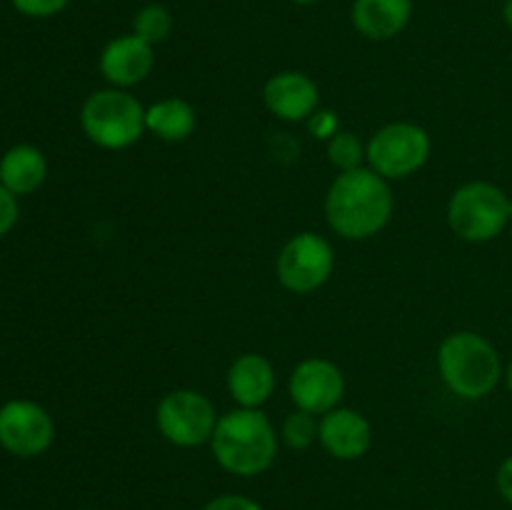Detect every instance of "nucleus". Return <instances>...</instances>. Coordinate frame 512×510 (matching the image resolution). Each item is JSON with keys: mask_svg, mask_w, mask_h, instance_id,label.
Returning <instances> with one entry per match:
<instances>
[{"mask_svg": "<svg viewBox=\"0 0 512 510\" xmlns=\"http://www.w3.org/2000/svg\"><path fill=\"white\" fill-rule=\"evenodd\" d=\"M395 213L390 180L363 168L338 173L325 193V220L345 240H370L388 228Z\"/></svg>", "mask_w": 512, "mask_h": 510, "instance_id": "nucleus-1", "label": "nucleus"}, {"mask_svg": "<svg viewBox=\"0 0 512 510\" xmlns=\"http://www.w3.org/2000/svg\"><path fill=\"white\" fill-rule=\"evenodd\" d=\"M210 450L225 473L255 478L273 468L278 458V433L263 408H235L218 418Z\"/></svg>", "mask_w": 512, "mask_h": 510, "instance_id": "nucleus-2", "label": "nucleus"}, {"mask_svg": "<svg viewBox=\"0 0 512 510\" xmlns=\"http://www.w3.org/2000/svg\"><path fill=\"white\" fill-rule=\"evenodd\" d=\"M438 370L445 388L463 400H483L503 380L498 348L475 330L445 335L438 348Z\"/></svg>", "mask_w": 512, "mask_h": 510, "instance_id": "nucleus-3", "label": "nucleus"}, {"mask_svg": "<svg viewBox=\"0 0 512 510\" xmlns=\"http://www.w3.org/2000/svg\"><path fill=\"white\" fill-rule=\"evenodd\" d=\"M85 138L103 150H125L145 133V105L130 90L103 88L85 98L80 108Z\"/></svg>", "mask_w": 512, "mask_h": 510, "instance_id": "nucleus-4", "label": "nucleus"}, {"mask_svg": "<svg viewBox=\"0 0 512 510\" xmlns=\"http://www.w3.org/2000/svg\"><path fill=\"white\" fill-rule=\"evenodd\" d=\"M512 203L503 188L488 180H470L448 200V225L465 243H490L508 228Z\"/></svg>", "mask_w": 512, "mask_h": 510, "instance_id": "nucleus-5", "label": "nucleus"}, {"mask_svg": "<svg viewBox=\"0 0 512 510\" xmlns=\"http://www.w3.org/2000/svg\"><path fill=\"white\" fill-rule=\"evenodd\" d=\"M433 140L418 123H388L365 143V163L385 180H405L418 173L430 158Z\"/></svg>", "mask_w": 512, "mask_h": 510, "instance_id": "nucleus-6", "label": "nucleus"}, {"mask_svg": "<svg viewBox=\"0 0 512 510\" xmlns=\"http://www.w3.org/2000/svg\"><path fill=\"white\" fill-rule=\"evenodd\" d=\"M218 418L213 400L193 388L170 390L158 400V408H155L158 433L175 448L210 445Z\"/></svg>", "mask_w": 512, "mask_h": 510, "instance_id": "nucleus-7", "label": "nucleus"}, {"mask_svg": "<svg viewBox=\"0 0 512 510\" xmlns=\"http://www.w3.org/2000/svg\"><path fill=\"white\" fill-rule=\"evenodd\" d=\"M335 270V250L328 238L303 230L285 240L275 260L278 283L288 293L310 295L323 288Z\"/></svg>", "mask_w": 512, "mask_h": 510, "instance_id": "nucleus-8", "label": "nucleus"}, {"mask_svg": "<svg viewBox=\"0 0 512 510\" xmlns=\"http://www.w3.org/2000/svg\"><path fill=\"white\" fill-rule=\"evenodd\" d=\"M55 440L53 415L35 400H8L0 405V448L15 458H38Z\"/></svg>", "mask_w": 512, "mask_h": 510, "instance_id": "nucleus-9", "label": "nucleus"}, {"mask_svg": "<svg viewBox=\"0 0 512 510\" xmlns=\"http://www.w3.org/2000/svg\"><path fill=\"white\" fill-rule=\"evenodd\" d=\"M288 393L295 408L325 415L338 408L345 395V375L338 363L328 358H305L288 378Z\"/></svg>", "mask_w": 512, "mask_h": 510, "instance_id": "nucleus-10", "label": "nucleus"}, {"mask_svg": "<svg viewBox=\"0 0 512 510\" xmlns=\"http://www.w3.org/2000/svg\"><path fill=\"white\" fill-rule=\"evenodd\" d=\"M98 68L110 88L130 90L153 73L155 48L135 33L118 35L100 50Z\"/></svg>", "mask_w": 512, "mask_h": 510, "instance_id": "nucleus-11", "label": "nucleus"}, {"mask_svg": "<svg viewBox=\"0 0 512 510\" xmlns=\"http://www.w3.org/2000/svg\"><path fill=\"white\" fill-rule=\"evenodd\" d=\"M263 103L285 123H305L320 108V88L303 70H280L263 85Z\"/></svg>", "mask_w": 512, "mask_h": 510, "instance_id": "nucleus-12", "label": "nucleus"}, {"mask_svg": "<svg viewBox=\"0 0 512 510\" xmlns=\"http://www.w3.org/2000/svg\"><path fill=\"white\" fill-rule=\"evenodd\" d=\"M318 443L330 458L358 460L373 445V425L360 410L338 405L330 413L320 415Z\"/></svg>", "mask_w": 512, "mask_h": 510, "instance_id": "nucleus-13", "label": "nucleus"}, {"mask_svg": "<svg viewBox=\"0 0 512 510\" xmlns=\"http://www.w3.org/2000/svg\"><path fill=\"white\" fill-rule=\"evenodd\" d=\"M225 385L238 408H263L278 388V373L265 355L243 353L230 363Z\"/></svg>", "mask_w": 512, "mask_h": 510, "instance_id": "nucleus-14", "label": "nucleus"}, {"mask_svg": "<svg viewBox=\"0 0 512 510\" xmlns=\"http://www.w3.org/2000/svg\"><path fill=\"white\" fill-rule=\"evenodd\" d=\"M413 0H353V28L368 40H393L413 18Z\"/></svg>", "mask_w": 512, "mask_h": 510, "instance_id": "nucleus-15", "label": "nucleus"}, {"mask_svg": "<svg viewBox=\"0 0 512 510\" xmlns=\"http://www.w3.org/2000/svg\"><path fill=\"white\" fill-rule=\"evenodd\" d=\"M48 178V160L35 145H13L0 158V185L13 195H30Z\"/></svg>", "mask_w": 512, "mask_h": 510, "instance_id": "nucleus-16", "label": "nucleus"}, {"mask_svg": "<svg viewBox=\"0 0 512 510\" xmlns=\"http://www.w3.org/2000/svg\"><path fill=\"white\" fill-rule=\"evenodd\" d=\"M198 128V113L188 100L178 98H163L145 108V130L155 135V138L165 140V143H183Z\"/></svg>", "mask_w": 512, "mask_h": 510, "instance_id": "nucleus-17", "label": "nucleus"}, {"mask_svg": "<svg viewBox=\"0 0 512 510\" xmlns=\"http://www.w3.org/2000/svg\"><path fill=\"white\" fill-rule=\"evenodd\" d=\"M173 25V13H170L165 5L148 3L133 15V30H130V33H135L138 38H143L145 43H150L155 48V45L165 43V40L170 38Z\"/></svg>", "mask_w": 512, "mask_h": 510, "instance_id": "nucleus-18", "label": "nucleus"}, {"mask_svg": "<svg viewBox=\"0 0 512 510\" xmlns=\"http://www.w3.org/2000/svg\"><path fill=\"white\" fill-rule=\"evenodd\" d=\"M325 153H328L330 165L338 168V173L363 168L365 163V143L353 133V130L340 128L338 133L325 143Z\"/></svg>", "mask_w": 512, "mask_h": 510, "instance_id": "nucleus-19", "label": "nucleus"}, {"mask_svg": "<svg viewBox=\"0 0 512 510\" xmlns=\"http://www.w3.org/2000/svg\"><path fill=\"white\" fill-rule=\"evenodd\" d=\"M318 425V415L295 408L293 413L285 415L283 425H280V440L293 450H308L310 445L318 443Z\"/></svg>", "mask_w": 512, "mask_h": 510, "instance_id": "nucleus-20", "label": "nucleus"}, {"mask_svg": "<svg viewBox=\"0 0 512 510\" xmlns=\"http://www.w3.org/2000/svg\"><path fill=\"white\" fill-rule=\"evenodd\" d=\"M10 3L20 15H28V18H53L63 13L73 0H10Z\"/></svg>", "mask_w": 512, "mask_h": 510, "instance_id": "nucleus-21", "label": "nucleus"}, {"mask_svg": "<svg viewBox=\"0 0 512 510\" xmlns=\"http://www.w3.org/2000/svg\"><path fill=\"white\" fill-rule=\"evenodd\" d=\"M305 125H308L310 135H313L315 140H325V143H328V140L340 130V118L335 110L318 108L308 120H305Z\"/></svg>", "mask_w": 512, "mask_h": 510, "instance_id": "nucleus-22", "label": "nucleus"}, {"mask_svg": "<svg viewBox=\"0 0 512 510\" xmlns=\"http://www.w3.org/2000/svg\"><path fill=\"white\" fill-rule=\"evenodd\" d=\"M200 510H265L258 500L240 493H223L210 498Z\"/></svg>", "mask_w": 512, "mask_h": 510, "instance_id": "nucleus-23", "label": "nucleus"}, {"mask_svg": "<svg viewBox=\"0 0 512 510\" xmlns=\"http://www.w3.org/2000/svg\"><path fill=\"white\" fill-rule=\"evenodd\" d=\"M18 215V195H13L5 185H0V238H5V235L15 228Z\"/></svg>", "mask_w": 512, "mask_h": 510, "instance_id": "nucleus-24", "label": "nucleus"}, {"mask_svg": "<svg viewBox=\"0 0 512 510\" xmlns=\"http://www.w3.org/2000/svg\"><path fill=\"white\" fill-rule=\"evenodd\" d=\"M495 485H498V493L505 503L512 505V455L500 463L498 475H495Z\"/></svg>", "mask_w": 512, "mask_h": 510, "instance_id": "nucleus-25", "label": "nucleus"}, {"mask_svg": "<svg viewBox=\"0 0 512 510\" xmlns=\"http://www.w3.org/2000/svg\"><path fill=\"white\" fill-rule=\"evenodd\" d=\"M503 18H505V25L512 30V0H505L503 5Z\"/></svg>", "mask_w": 512, "mask_h": 510, "instance_id": "nucleus-26", "label": "nucleus"}, {"mask_svg": "<svg viewBox=\"0 0 512 510\" xmlns=\"http://www.w3.org/2000/svg\"><path fill=\"white\" fill-rule=\"evenodd\" d=\"M505 383H508V390H510V395H512V360H510V365H508V373H505Z\"/></svg>", "mask_w": 512, "mask_h": 510, "instance_id": "nucleus-27", "label": "nucleus"}, {"mask_svg": "<svg viewBox=\"0 0 512 510\" xmlns=\"http://www.w3.org/2000/svg\"><path fill=\"white\" fill-rule=\"evenodd\" d=\"M288 3H293V5H313V3H318V0H288Z\"/></svg>", "mask_w": 512, "mask_h": 510, "instance_id": "nucleus-28", "label": "nucleus"}, {"mask_svg": "<svg viewBox=\"0 0 512 510\" xmlns=\"http://www.w3.org/2000/svg\"><path fill=\"white\" fill-rule=\"evenodd\" d=\"M93 3H105V0H93Z\"/></svg>", "mask_w": 512, "mask_h": 510, "instance_id": "nucleus-29", "label": "nucleus"}, {"mask_svg": "<svg viewBox=\"0 0 512 510\" xmlns=\"http://www.w3.org/2000/svg\"><path fill=\"white\" fill-rule=\"evenodd\" d=\"M83 510H95V508H83Z\"/></svg>", "mask_w": 512, "mask_h": 510, "instance_id": "nucleus-30", "label": "nucleus"}]
</instances>
